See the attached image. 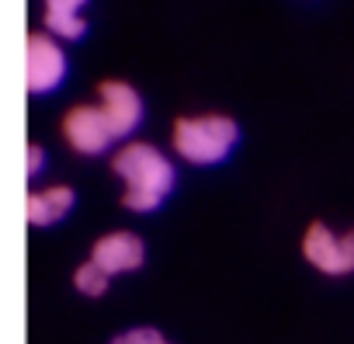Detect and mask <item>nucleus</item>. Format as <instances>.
<instances>
[{
    "label": "nucleus",
    "instance_id": "1a4fd4ad",
    "mask_svg": "<svg viewBox=\"0 0 354 344\" xmlns=\"http://www.w3.org/2000/svg\"><path fill=\"white\" fill-rule=\"evenodd\" d=\"M91 0H42V28L59 42H77L87 35V11Z\"/></svg>",
    "mask_w": 354,
    "mask_h": 344
},
{
    "label": "nucleus",
    "instance_id": "6e6552de",
    "mask_svg": "<svg viewBox=\"0 0 354 344\" xmlns=\"http://www.w3.org/2000/svg\"><path fill=\"white\" fill-rule=\"evenodd\" d=\"M73 206H77V192L70 185H46V188L28 192V199H25V219H28V226L46 230V226L63 223L73 212Z\"/></svg>",
    "mask_w": 354,
    "mask_h": 344
},
{
    "label": "nucleus",
    "instance_id": "f8f14e48",
    "mask_svg": "<svg viewBox=\"0 0 354 344\" xmlns=\"http://www.w3.org/2000/svg\"><path fill=\"white\" fill-rule=\"evenodd\" d=\"M42 170H46V150L39 143H28V150H25V174L39 178Z\"/></svg>",
    "mask_w": 354,
    "mask_h": 344
},
{
    "label": "nucleus",
    "instance_id": "7ed1b4c3",
    "mask_svg": "<svg viewBox=\"0 0 354 344\" xmlns=\"http://www.w3.org/2000/svg\"><path fill=\"white\" fill-rule=\"evenodd\" d=\"M70 73V60L66 49L56 35H49L46 28L32 32L25 42V87L32 98H46L53 91L63 87Z\"/></svg>",
    "mask_w": 354,
    "mask_h": 344
},
{
    "label": "nucleus",
    "instance_id": "9d476101",
    "mask_svg": "<svg viewBox=\"0 0 354 344\" xmlns=\"http://www.w3.org/2000/svg\"><path fill=\"white\" fill-rule=\"evenodd\" d=\"M108 285H111V275H108L101 264H94L91 257H87L84 264L73 268V289H77L80 296H87V299H101V296L108 292Z\"/></svg>",
    "mask_w": 354,
    "mask_h": 344
},
{
    "label": "nucleus",
    "instance_id": "423d86ee",
    "mask_svg": "<svg viewBox=\"0 0 354 344\" xmlns=\"http://www.w3.org/2000/svg\"><path fill=\"white\" fill-rule=\"evenodd\" d=\"M97 105H101V111H104V118H108V125L118 139H129L146 118L142 94L129 80H101L97 84Z\"/></svg>",
    "mask_w": 354,
    "mask_h": 344
},
{
    "label": "nucleus",
    "instance_id": "ddd939ff",
    "mask_svg": "<svg viewBox=\"0 0 354 344\" xmlns=\"http://www.w3.org/2000/svg\"><path fill=\"white\" fill-rule=\"evenodd\" d=\"M351 237H354V230H351Z\"/></svg>",
    "mask_w": 354,
    "mask_h": 344
},
{
    "label": "nucleus",
    "instance_id": "0eeeda50",
    "mask_svg": "<svg viewBox=\"0 0 354 344\" xmlns=\"http://www.w3.org/2000/svg\"><path fill=\"white\" fill-rule=\"evenodd\" d=\"M91 261L101 264L111 278L115 275H132V271H139L146 264V244L132 230H111V233H101L94 240Z\"/></svg>",
    "mask_w": 354,
    "mask_h": 344
},
{
    "label": "nucleus",
    "instance_id": "f257e3e1",
    "mask_svg": "<svg viewBox=\"0 0 354 344\" xmlns=\"http://www.w3.org/2000/svg\"><path fill=\"white\" fill-rule=\"evenodd\" d=\"M111 170L122 181V206L129 212H156L177 185L174 160L146 139H125L111 153Z\"/></svg>",
    "mask_w": 354,
    "mask_h": 344
},
{
    "label": "nucleus",
    "instance_id": "20e7f679",
    "mask_svg": "<svg viewBox=\"0 0 354 344\" xmlns=\"http://www.w3.org/2000/svg\"><path fill=\"white\" fill-rule=\"evenodd\" d=\"M302 257L330 278H344L354 271V237L351 233H333L323 219L309 223L302 233Z\"/></svg>",
    "mask_w": 354,
    "mask_h": 344
},
{
    "label": "nucleus",
    "instance_id": "9b49d317",
    "mask_svg": "<svg viewBox=\"0 0 354 344\" xmlns=\"http://www.w3.org/2000/svg\"><path fill=\"white\" fill-rule=\"evenodd\" d=\"M111 344H174V341L163 337L156 327H129L118 337H111Z\"/></svg>",
    "mask_w": 354,
    "mask_h": 344
},
{
    "label": "nucleus",
    "instance_id": "39448f33",
    "mask_svg": "<svg viewBox=\"0 0 354 344\" xmlns=\"http://www.w3.org/2000/svg\"><path fill=\"white\" fill-rule=\"evenodd\" d=\"M59 132H63V143L80 153V156H101L111 150V143L118 139L101 111V105H73L66 108L63 122H59Z\"/></svg>",
    "mask_w": 354,
    "mask_h": 344
},
{
    "label": "nucleus",
    "instance_id": "f03ea898",
    "mask_svg": "<svg viewBox=\"0 0 354 344\" xmlns=\"http://www.w3.org/2000/svg\"><path fill=\"white\" fill-rule=\"evenodd\" d=\"M240 143V125L236 118L223 111H198V115H181L170 129V150L177 160L192 167H216L223 163Z\"/></svg>",
    "mask_w": 354,
    "mask_h": 344
}]
</instances>
